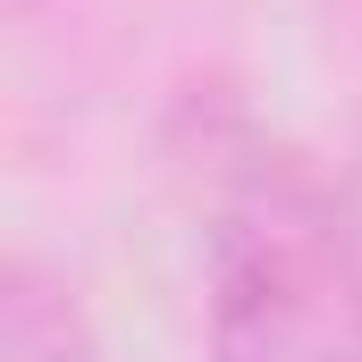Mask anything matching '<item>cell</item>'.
Instances as JSON below:
<instances>
[{"mask_svg": "<svg viewBox=\"0 0 362 362\" xmlns=\"http://www.w3.org/2000/svg\"><path fill=\"white\" fill-rule=\"evenodd\" d=\"M202 362H362V185L278 144L219 185Z\"/></svg>", "mask_w": 362, "mask_h": 362, "instance_id": "1", "label": "cell"}, {"mask_svg": "<svg viewBox=\"0 0 362 362\" xmlns=\"http://www.w3.org/2000/svg\"><path fill=\"white\" fill-rule=\"evenodd\" d=\"M0 362H101L93 312L76 303L68 270L17 253L0 278Z\"/></svg>", "mask_w": 362, "mask_h": 362, "instance_id": "2", "label": "cell"}, {"mask_svg": "<svg viewBox=\"0 0 362 362\" xmlns=\"http://www.w3.org/2000/svg\"><path fill=\"white\" fill-rule=\"evenodd\" d=\"M354 8H362V0H354Z\"/></svg>", "mask_w": 362, "mask_h": 362, "instance_id": "3", "label": "cell"}]
</instances>
